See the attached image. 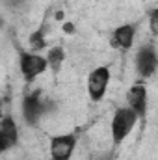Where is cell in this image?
Wrapping results in <instances>:
<instances>
[{"mask_svg":"<svg viewBox=\"0 0 158 160\" xmlns=\"http://www.w3.org/2000/svg\"><path fill=\"white\" fill-rule=\"evenodd\" d=\"M63 32H67V34H73V32H75V24H71V22H65V24H63Z\"/></svg>","mask_w":158,"mask_h":160,"instance_id":"4fadbf2b","label":"cell"},{"mask_svg":"<svg viewBox=\"0 0 158 160\" xmlns=\"http://www.w3.org/2000/svg\"><path fill=\"white\" fill-rule=\"evenodd\" d=\"M41 34H43V32H36V34L30 38L34 48H43V47H45V36H41Z\"/></svg>","mask_w":158,"mask_h":160,"instance_id":"7c38bea8","label":"cell"},{"mask_svg":"<svg viewBox=\"0 0 158 160\" xmlns=\"http://www.w3.org/2000/svg\"><path fill=\"white\" fill-rule=\"evenodd\" d=\"M77 147L75 134H58L50 138V158L52 160H71Z\"/></svg>","mask_w":158,"mask_h":160,"instance_id":"277c9868","label":"cell"},{"mask_svg":"<svg viewBox=\"0 0 158 160\" xmlns=\"http://www.w3.org/2000/svg\"><path fill=\"white\" fill-rule=\"evenodd\" d=\"M47 60H48V67H52L54 71H60V67L65 60V50L62 47H52L47 52Z\"/></svg>","mask_w":158,"mask_h":160,"instance_id":"30bf717a","label":"cell"},{"mask_svg":"<svg viewBox=\"0 0 158 160\" xmlns=\"http://www.w3.org/2000/svg\"><path fill=\"white\" fill-rule=\"evenodd\" d=\"M19 69H21V75L24 77V80L32 82L34 78H37L39 75H43L48 69V60H47V56H41L37 52L21 50V54H19Z\"/></svg>","mask_w":158,"mask_h":160,"instance_id":"3957f363","label":"cell"},{"mask_svg":"<svg viewBox=\"0 0 158 160\" xmlns=\"http://www.w3.org/2000/svg\"><path fill=\"white\" fill-rule=\"evenodd\" d=\"M126 106H130L140 118L147 112V88L143 84H134L126 91Z\"/></svg>","mask_w":158,"mask_h":160,"instance_id":"ba28073f","label":"cell"},{"mask_svg":"<svg viewBox=\"0 0 158 160\" xmlns=\"http://www.w3.org/2000/svg\"><path fill=\"white\" fill-rule=\"evenodd\" d=\"M136 69L141 78H151L158 69V54L153 45L143 47L136 54Z\"/></svg>","mask_w":158,"mask_h":160,"instance_id":"8992f818","label":"cell"},{"mask_svg":"<svg viewBox=\"0 0 158 160\" xmlns=\"http://www.w3.org/2000/svg\"><path fill=\"white\" fill-rule=\"evenodd\" d=\"M134 38H136V28L132 24H121L112 34V47L121 48V50H128L134 45Z\"/></svg>","mask_w":158,"mask_h":160,"instance_id":"9c48e42d","label":"cell"},{"mask_svg":"<svg viewBox=\"0 0 158 160\" xmlns=\"http://www.w3.org/2000/svg\"><path fill=\"white\" fill-rule=\"evenodd\" d=\"M138 119H140V116L130 106L117 108L114 118H112V140H114V143H121L134 130Z\"/></svg>","mask_w":158,"mask_h":160,"instance_id":"6da1fadb","label":"cell"},{"mask_svg":"<svg viewBox=\"0 0 158 160\" xmlns=\"http://www.w3.org/2000/svg\"><path fill=\"white\" fill-rule=\"evenodd\" d=\"M110 78H112V73L106 65H101V67H95L89 75H87V82H86V88H87V95L91 101L99 102L104 99L106 91H108V86H110Z\"/></svg>","mask_w":158,"mask_h":160,"instance_id":"7a4b0ae2","label":"cell"},{"mask_svg":"<svg viewBox=\"0 0 158 160\" xmlns=\"http://www.w3.org/2000/svg\"><path fill=\"white\" fill-rule=\"evenodd\" d=\"M149 28L155 36H158V8L151 9V13H149Z\"/></svg>","mask_w":158,"mask_h":160,"instance_id":"8fae6325","label":"cell"},{"mask_svg":"<svg viewBox=\"0 0 158 160\" xmlns=\"http://www.w3.org/2000/svg\"><path fill=\"white\" fill-rule=\"evenodd\" d=\"M45 114V101L41 97V91L26 93L22 99V118L28 125H37Z\"/></svg>","mask_w":158,"mask_h":160,"instance_id":"5b68a950","label":"cell"},{"mask_svg":"<svg viewBox=\"0 0 158 160\" xmlns=\"http://www.w3.org/2000/svg\"><path fill=\"white\" fill-rule=\"evenodd\" d=\"M19 142V127L11 116H4L0 121V151L6 153Z\"/></svg>","mask_w":158,"mask_h":160,"instance_id":"52a82bcc","label":"cell"}]
</instances>
